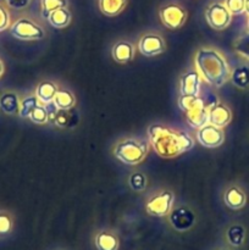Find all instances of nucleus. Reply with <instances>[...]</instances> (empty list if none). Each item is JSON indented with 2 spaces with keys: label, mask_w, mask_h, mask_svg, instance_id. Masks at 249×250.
Returning <instances> with one entry per match:
<instances>
[{
  "label": "nucleus",
  "mask_w": 249,
  "mask_h": 250,
  "mask_svg": "<svg viewBox=\"0 0 249 250\" xmlns=\"http://www.w3.org/2000/svg\"><path fill=\"white\" fill-rule=\"evenodd\" d=\"M234 50L242 58L249 60V33L243 34L234 42Z\"/></svg>",
  "instance_id": "obj_28"
},
{
  "label": "nucleus",
  "mask_w": 249,
  "mask_h": 250,
  "mask_svg": "<svg viewBox=\"0 0 249 250\" xmlns=\"http://www.w3.org/2000/svg\"><path fill=\"white\" fill-rule=\"evenodd\" d=\"M53 104L60 110H67L75 107L76 98L71 92L66 89H58L55 97H54Z\"/></svg>",
  "instance_id": "obj_23"
},
{
  "label": "nucleus",
  "mask_w": 249,
  "mask_h": 250,
  "mask_svg": "<svg viewBox=\"0 0 249 250\" xmlns=\"http://www.w3.org/2000/svg\"><path fill=\"white\" fill-rule=\"evenodd\" d=\"M202 90V76L197 71H189L181 78L180 93L181 95L197 97Z\"/></svg>",
  "instance_id": "obj_12"
},
{
  "label": "nucleus",
  "mask_w": 249,
  "mask_h": 250,
  "mask_svg": "<svg viewBox=\"0 0 249 250\" xmlns=\"http://www.w3.org/2000/svg\"><path fill=\"white\" fill-rule=\"evenodd\" d=\"M148 133L154 150L161 158H175L194 146V141L187 132L165 125H151Z\"/></svg>",
  "instance_id": "obj_1"
},
{
  "label": "nucleus",
  "mask_w": 249,
  "mask_h": 250,
  "mask_svg": "<svg viewBox=\"0 0 249 250\" xmlns=\"http://www.w3.org/2000/svg\"><path fill=\"white\" fill-rule=\"evenodd\" d=\"M226 239L229 246L239 248L246 241V229L242 225H232L227 229Z\"/></svg>",
  "instance_id": "obj_21"
},
{
  "label": "nucleus",
  "mask_w": 249,
  "mask_h": 250,
  "mask_svg": "<svg viewBox=\"0 0 249 250\" xmlns=\"http://www.w3.org/2000/svg\"><path fill=\"white\" fill-rule=\"evenodd\" d=\"M217 250H227V249H217Z\"/></svg>",
  "instance_id": "obj_36"
},
{
  "label": "nucleus",
  "mask_w": 249,
  "mask_h": 250,
  "mask_svg": "<svg viewBox=\"0 0 249 250\" xmlns=\"http://www.w3.org/2000/svg\"><path fill=\"white\" fill-rule=\"evenodd\" d=\"M205 19H207L208 23L211 28L216 29V31H221V29L227 28L231 23L232 15L231 12L227 10L225 4L221 2H212L209 5L205 11Z\"/></svg>",
  "instance_id": "obj_6"
},
{
  "label": "nucleus",
  "mask_w": 249,
  "mask_h": 250,
  "mask_svg": "<svg viewBox=\"0 0 249 250\" xmlns=\"http://www.w3.org/2000/svg\"><path fill=\"white\" fill-rule=\"evenodd\" d=\"M129 187L134 192H143L146 188V178L143 173L136 172L129 177Z\"/></svg>",
  "instance_id": "obj_29"
},
{
  "label": "nucleus",
  "mask_w": 249,
  "mask_h": 250,
  "mask_svg": "<svg viewBox=\"0 0 249 250\" xmlns=\"http://www.w3.org/2000/svg\"><path fill=\"white\" fill-rule=\"evenodd\" d=\"M5 1H6V4L9 5L10 7H12V9L21 10L28 6L31 0H5Z\"/></svg>",
  "instance_id": "obj_33"
},
{
  "label": "nucleus",
  "mask_w": 249,
  "mask_h": 250,
  "mask_svg": "<svg viewBox=\"0 0 249 250\" xmlns=\"http://www.w3.org/2000/svg\"><path fill=\"white\" fill-rule=\"evenodd\" d=\"M78 121H80V116H78V111L75 107H71L67 110L58 109L54 125L60 127V128H73V127L77 126Z\"/></svg>",
  "instance_id": "obj_17"
},
{
  "label": "nucleus",
  "mask_w": 249,
  "mask_h": 250,
  "mask_svg": "<svg viewBox=\"0 0 249 250\" xmlns=\"http://www.w3.org/2000/svg\"><path fill=\"white\" fill-rule=\"evenodd\" d=\"M232 114L231 110L226 106L225 104L217 103L212 109L209 111V124L214 125V126L224 128L227 125L231 122Z\"/></svg>",
  "instance_id": "obj_13"
},
{
  "label": "nucleus",
  "mask_w": 249,
  "mask_h": 250,
  "mask_svg": "<svg viewBox=\"0 0 249 250\" xmlns=\"http://www.w3.org/2000/svg\"><path fill=\"white\" fill-rule=\"evenodd\" d=\"M244 12L249 14V0H246V6H244Z\"/></svg>",
  "instance_id": "obj_34"
},
{
  "label": "nucleus",
  "mask_w": 249,
  "mask_h": 250,
  "mask_svg": "<svg viewBox=\"0 0 249 250\" xmlns=\"http://www.w3.org/2000/svg\"><path fill=\"white\" fill-rule=\"evenodd\" d=\"M173 200H175V195L170 190H163L155 197L149 199L146 203L145 210L148 215L154 217H164L168 216V214L172 210Z\"/></svg>",
  "instance_id": "obj_5"
},
{
  "label": "nucleus",
  "mask_w": 249,
  "mask_h": 250,
  "mask_svg": "<svg viewBox=\"0 0 249 250\" xmlns=\"http://www.w3.org/2000/svg\"><path fill=\"white\" fill-rule=\"evenodd\" d=\"M198 142L205 148H217L225 141V133L222 128L214 126L211 124H207L200 127L197 133Z\"/></svg>",
  "instance_id": "obj_9"
},
{
  "label": "nucleus",
  "mask_w": 249,
  "mask_h": 250,
  "mask_svg": "<svg viewBox=\"0 0 249 250\" xmlns=\"http://www.w3.org/2000/svg\"><path fill=\"white\" fill-rule=\"evenodd\" d=\"M14 229V222L7 212H0V237L7 236Z\"/></svg>",
  "instance_id": "obj_30"
},
{
  "label": "nucleus",
  "mask_w": 249,
  "mask_h": 250,
  "mask_svg": "<svg viewBox=\"0 0 249 250\" xmlns=\"http://www.w3.org/2000/svg\"><path fill=\"white\" fill-rule=\"evenodd\" d=\"M56 92H58V85L51 82H42L36 89V97L38 98L39 103L46 105L53 103Z\"/></svg>",
  "instance_id": "obj_20"
},
{
  "label": "nucleus",
  "mask_w": 249,
  "mask_h": 250,
  "mask_svg": "<svg viewBox=\"0 0 249 250\" xmlns=\"http://www.w3.org/2000/svg\"><path fill=\"white\" fill-rule=\"evenodd\" d=\"M2 73H4V63H2L1 60H0V77L2 76Z\"/></svg>",
  "instance_id": "obj_35"
},
{
  "label": "nucleus",
  "mask_w": 249,
  "mask_h": 250,
  "mask_svg": "<svg viewBox=\"0 0 249 250\" xmlns=\"http://www.w3.org/2000/svg\"><path fill=\"white\" fill-rule=\"evenodd\" d=\"M225 6L231 15H241L244 12L246 0H225Z\"/></svg>",
  "instance_id": "obj_31"
},
{
  "label": "nucleus",
  "mask_w": 249,
  "mask_h": 250,
  "mask_svg": "<svg viewBox=\"0 0 249 250\" xmlns=\"http://www.w3.org/2000/svg\"><path fill=\"white\" fill-rule=\"evenodd\" d=\"M39 104H41V103H39L38 98H37L36 95H31V97L24 98V99L21 102V104H20L19 115L22 117V119L29 117V115L32 114V111H33Z\"/></svg>",
  "instance_id": "obj_25"
},
{
  "label": "nucleus",
  "mask_w": 249,
  "mask_h": 250,
  "mask_svg": "<svg viewBox=\"0 0 249 250\" xmlns=\"http://www.w3.org/2000/svg\"><path fill=\"white\" fill-rule=\"evenodd\" d=\"M20 100L17 94L11 92L4 93L0 97V109L6 115H16L20 111Z\"/></svg>",
  "instance_id": "obj_18"
},
{
  "label": "nucleus",
  "mask_w": 249,
  "mask_h": 250,
  "mask_svg": "<svg viewBox=\"0 0 249 250\" xmlns=\"http://www.w3.org/2000/svg\"><path fill=\"white\" fill-rule=\"evenodd\" d=\"M94 244L98 250H119L120 239L114 232L104 229L95 234Z\"/></svg>",
  "instance_id": "obj_15"
},
{
  "label": "nucleus",
  "mask_w": 249,
  "mask_h": 250,
  "mask_svg": "<svg viewBox=\"0 0 249 250\" xmlns=\"http://www.w3.org/2000/svg\"><path fill=\"white\" fill-rule=\"evenodd\" d=\"M168 222L175 231H189L195 224V215L188 208H177L168 214Z\"/></svg>",
  "instance_id": "obj_8"
},
{
  "label": "nucleus",
  "mask_w": 249,
  "mask_h": 250,
  "mask_svg": "<svg viewBox=\"0 0 249 250\" xmlns=\"http://www.w3.org/2000/svg\"><path fill=\"white\" fill-rule=\"evenodd\" d=\"M127 0H99V9L105 16L115 17L124 11Z\"/></svg>",
  "instance_id": "obj_19"
},
{
  "label": "nucleus",
  "mask_w": 249,
  "mask_h": 250,
  "mask_svg": "<svg viewBox=\"0 0 249 250\" xmlns=\"http://www.w3.org/2000/svg\"><path fill=\"white\" fill-rule=\"evenodd\" d=\"M10 33L21 41H41L45 33L39 24L29 19H20L10 28Z\"/></svg>",
  "instance_id": "obj_4"
},
{
  "label": "nucleus",
  "mask_w": 249,
  "mask_h": 250,
  "mask_svg": "<svg viewBox=\"0 0 249 250\" xmlns=\"http://www.w3.org/2000/svg\"><path fill=\"white\" fill-rule=\"evenodd\" d=\"M231 82L239 89L249 88V67L248 66H238L231 73Z\"/></svg>",
  "instance_id": "obj_24"
},
{
  "label": "nucleus",
  "mask_w": 249,
  "mask_h": 250,
  "mask_svg": "<svg viewBox=\"0 0 249 250\" xmlns=\"http://www.w3.org/2000/svg\"><path fill=\"white\" fill-rule=\"evenodd\" d=\"M49 23L55 28H65L71 22V14L66 7L55 10L48 16Z\"/></svg>",
  "instance_id": "obj_22"
},
{
  "label": "nucleus",
  "mask_w": 249,
  "mask_h": 250,
  "mask_svg": "<svg viewBox=\"0 0 249 250\" xmlns=\"http://www.w3.org/2000/svg\"><path fill=\"white\" fill-rule=\"evenodd\" d=\"M66 6H67V0H42V14L43 17L48 19L50 12Z\"/></svg>",
  "instance_id": "obj_26"
},
{
  "label": "nucleus",
  "mask_w": 249,
  "mask_h": 250,
  "mask_svg": "<svg viewBox=\"0 0 249 250\" xmlns=\"http://www.w3.org/2000/svg\"><path fill=\"white\" fill-rule=\"evenodd\" d=\"M28 119L36 125H45L46 122H49L48 110H46V107L44 106V105L39 104L38 106L32 111V114L29 115Z\"/></svg>",
  "instance_id": "obj_27"
},
{
  "label": "nucleus",
  "mask_w": 249,
  "mask_h": 250,
  "mask_svg": "<svg viewBox=\"0 0 249 250\" xmlns=\"http://www.w3.org/2000/svg\"><path fill=\"white\" fill-rule=\"evenodd\" d=\"M224 202L229 209L239 210L246 205L247 195L241 188L236 187V186H232V187H229L228 189L225 192Z\"/></svg>",
  "instance_id": "obj_16"
},
{
  "label": "nucleus",
  "mask_w": 249,
  "mask_h": 250,
  "mask_svg": "<svg viewBox=\"0 0 249 250\" xmlns=\"http://www.w3.org/2000/svg\"><path fill=\"white\" fill-rule=\"evenodd\" d=\"M159 15L161 23L168 29L181 28L187 20V11L178 4L165 5L160 9Z\"/></svg>",
  "instance_id": "obj_7"
},
{
  "label": "nucleus",
  "mask_w": 249,
  "mask_h": 250,
  "mask_svg": "<svg viewBox=\"0 0 249 250\" xmlns=\"http://www.w3.org/2000/svg\"><path fill=\"white\" fill-rule=\"evenodd\" d=\"M248 27H249V19H248Z\"/></svg>",
  "instance_id": "obj_37"
},
{
  "label": "nucleus",
  "mask_w": 249,
  "mask_h": 250,
  "mask_svg": "<svg viewBox=\"0 0 249 250\" xmlns=\"http://www.w3.org/2000/svg\"><path fill=\"white\" fill-rule=\"evenodd\" d=\"M134 46L126 41H121L112 46L111 55L119 63H128L134 59Z\"/></svg>",
  "instance_id": "obj_14"
},
{
  "label": "nucleus",
  "mask_w": 249,
  "mask_h": 250,
  "mask_svg": "<svg viewBox=\"0 0 249 250\" xmlns=\"http://www.w3.org/2000/svg\"><path fill=\"white\" fill-rule=\"evenodd\" d=\"M10 24V16L7 10L0 5V32L5 31Z\"/></svg>",
  "instance_id": "obj_32"
},
{
  "label": "nucleus",
  "mask_w": 249,
  "mask_h": 250,
  "mask_svg": "<svg viewBox=\"0 0 249 250\" xmlns=\"http://www.w3.org/2000/svg\"><path fill=\"white\" fill-rule=\"evenodd\" d=\"M139 51L142 55L146 58H153V56L160 55L165 51V41L161 38L159 34H145L141 38L138 43Z\"/></svg>",
  "instance_id": "obj_10"
},
{
  "label": "nucleus",
  "mask_w": 249,
  "mask_h": 250,
  "mask_svg": "<svg viewBox=\"0 0 249 250\" xmlns=\"http://www.w3.org/2000/svg\"><path fill=\"white\" fill-rule=\"evenodd\" d=\"M149 151L148 143L137 138H128L119 142L114 149L117 160L126 165H138L145 159Z\"/></svg>",
  "instance_id": "obj_3"
},
{
  "label": "nucleus",
  "mask_w": 249,
  "mask_h": 250,
  "mask_svg": "<svg viewBox=\"0 0 249 250\" xmlns=\"http://www.w3.org/2000/svg\"><path fill=\"white\" fill-rule=\"evenodd\" d=\"M209 111L210 110L205 106L204 99L199 94L198 102L188 111L185 112L186 120H187L188 125L190 127H193V128H200V127L209 124Z\"/></svg>",
  "instance_id": "obj_11"
},
{
  "label": "nucleus",
  "mask_w": 249,
  "mask_h": 250,
  "mask_svg": "<svg viewBox=\"0 0 249 250\" xmlns=\"http://www.w3.org/2000/svg\"><path fill=\"white\" fill-rule=\"evenodd\" d=\"M195 66L205 82L215 88H220L229 80L231 71L224 56L214 49H200L195 55Z\"/></svg>",
  "instance_id": "obj_2"
}]
</instances>
